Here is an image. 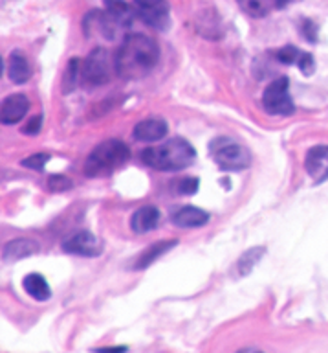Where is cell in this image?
Masks as SVG:
<instances>
[{
    "mask_svg": "<svg viewBox=\"0 0 328 353\" xmlns=\"http://www.w3.org/2000/svg\"><path fill=\"white\" fill-rule=\"evenodd\" d=\"M160 59L156 41L143 33H131L116 52V74L125 79H140L153 70Z\"/></svg>",
    "mask_w": 328,
    "mask_h": 353,
    "instance_id": "cell-1",
    "label": "cell"
},
{
    "mask_svg": "<svg viewBox=\"0 0 328 353\" xmlns=\"http://www.w3.org/2000/svg\"><path fill=\"white\" fill-rule=\"evenodd\" d=\"M197 151L186 138H171L156 148H147L142 160L158 171H180L193 164Z\"/></svg>",
    "mask_w": 328,
    "mask_h": 353,
    "instance_id": "cell-2",
    "label": "cell"
},
{
    "mask_svg": "<svg viewBox=\"0 0 328 353\" xmlns=\"http://www.w3.org/2000/svg\"><path fill=\"white\" fill-rule=\"evenodd\" d=\"M131 157V151L127 148V143L121 140H107L101 142L92 153L88 154L85 162V173L88 176H107L120 170Z\"/></svg>",
    "mask_w": 328,
    "mask_h": 353,
    "instance_id": "cell-3",
    "label": "cell"
},
{
    "mask_svg": "<svg viewBox=\"0 0 328 353\" xmlns=\"http://www.w3.org/2000/svg\"><path fill=\"white\" fill-rule=\"evenodd\" d=\"M209 153L220 170L241 171L252 164V154L246 145H242L241 142L230 137L215 138L213 142L209 143Z\"/></svg>",
    "mask_w": 328,
    "mask_h": 353,
    "instance_id": "cell-4",
    "label": "cell"
},
{
    "mask_svg": "<svg viewBox=\"0 0 328 353\" xmlns=\"http://www.w3.org/2000/svg\"><path fill=\"white\" fill-rule=\"evenodd\" d=\"M112 72H116V63L110 59L109 52L105 48L92 50V54L83 63V85H87V87L107 85L112 77Z\"/></svg>",
    "mask_w": 328,
    "mask_h": 353,
    "instance_id": "cell-5",
    "label": "cell"
},
{
    "mask_svg": "<svg viewBox=\"0 0 328 353\" xmlns=\"http://www.w3.org/2000/svg\"><path fill=\"white\" fill-rule=\"evenodd\" d=\"M263 107L268 114L290 116L296 112L294 99L290 98V83L288 77H279L270 83L263 94Z\"/></svg>",
    "mask_w": 328,
    "mask_h": 353,
    "instance_id": "cell-6",
    "label": "cell"
},
{
    "mask_svg": "<svg viewBox=\"0 0 328 353\" xmlns=\"http://www.w3.org/2000/svg\"><path fill=\"white\" fill-rule=\"evenodd\" d=\"M132 10L134 15L154 30L169 28L171 8L167 0H132Z\"/></svg>",
    "mask_w": 328,
    "mask_h": 353,
    "instance_id": "cell-7",
    "label": "cell"
},
{
    "mask_svg": "<svg viewBox=\"0 0 328 353\" xmlns=\"http://www.w3.org/2000/svg\"><path fill=\"white\" fill-rule=\"evenodd\" d=\"M63 248L66 252L77 254V256H85V258H94L103 252V243L99 241L98 237L90 234V232L83 230L72 234L63 241Z\"/></svg>",
    "mask_w": 328,
    "mask_h": 353,
    "instance_id": "cell-8",
    "label": "cell"
},
{
    "mask_svg": "<svg viewBox=\"0 0 328 353\" xmlns=\"http://www.w3.org/2000/svg\"><path fill=\"white\" fill-rule=\"evenodd\" d=\"M28 109H30V99L24 94H11V96H8L2 101V107H0V121L4 125L17 123V121H21L28 114Z\"/></svg>",
    "mask_w": 328,
    "mask_h": 353,
    "instance_id": "cell-9",
    "label": "cell"
},
{
    "mask_svg": "<svg viewBox=\"0 0 328 353\" xmlns=\"http://www.w3.org/2000/svg\"><path fill=\"white\" fill-rule=\"evenodd\" d=\"M305 168L314 182H325L328 179V145H314L307 153Z\"/></svg>",
    "mask_w": 328,
    "mask_h": 353,
    "instance_id": "cell-10",
    "label": "cell"
},
{
    "mask_svg": "<svg viewBox=\"0 0 328 353\" xmlns=\"http://www.w3.org/2000/svg\"><path fill=\"white\" fill-rule=\"evenodd\" d=\"M160 219H162L160 210L153 204H147V206H142L132 214L131 226L136 234H147V232H153L154 228H158Z\"/></svg>",
    "mask_w": 328,
    "mask_h": 353,
    "instance_id": "cell-11",
    "label": "cell"
},
{
    "mask_svg": "<svg viewBox=\"0 0 328 353\" xmlns=\"http://www.w3.org/2000/svg\"><path fill=\"white\" fill-rule=\"evenodd\" d=\"M167 132H169V125L162 118L142 120L134 127V138L140 140V142H158Z\"/></svg>",
    "mask_w": 328,
    "mask_h": 353,
    "instance_id": "cell-12",
    "label": "cell"
},
{
    "mask_svg": "<svg viewBox=\"0 0 328 353\" xmlns=\"http://www.w3.org/2000/svg\"><path fill=\"white\" fill-rule=\"evenodd\" d=\"M37 250V241L28 239V237H19V239H11V241L6 243L4 250H2V259H4L6 263H11V261H19L22 258L33 256Z\"/></svg>",
    "mask_w": 328,
    "mask_h": 353,
    "instance_id": "cell-13",
    "label": "cell"
},
{
    "mask_svg": "<svg viewBox=\"0 0 328 353\" xmlns=\"http://www.w3.org/2000/svg\"><path fill=\"white\" fill-rule=\"evenodd\" d=\"M171 221L180 228H197V226H204L208 223L209 214L197 206H182L173 212Z\"/></svg>",
    "mask_w": 328,
    "mask_h": 353,
    "instance_id": "cell-14",
    "label": "cell"
},
{
    "mask_svg": "<svg viewBox=\"0 0 328 353\" xmlns=\"http://www.w3.org/2000/svg\"><path fill=\"white\" fill-rule=\"evenodd\" d=\"M8 76L15 85H24V83L32 77V68H30V63H28L26 55L22 52H13V54L8 57Z\"/></svg>",
    "mask_w": 328,
    "mask_h": 353,
    "instance_id": "cell-15",
    "label": "cell"
},
{
    "mask_svg": "<svg viewBox=\"0 0 328 353\" xmlns=\"http://www.w3.org/2000/svg\"><path fill=\"white\" fill-rule=\"evenodd\" d=\"M22 287H24V291L30 294L32 298L39 300V302H44V300H48L52 296V289H50L48 281L44 278L43 274H37V272H33V274H28L24 280H22Z\"/></svg>",
    "mask_w": 328,
    "mask_h": 353,
    "instance_id": "cell-16",
    "label": "cell"
},
{
    "mask_svg": "<svg viewBox=\"0 0 328 353\" xmlns=\"http://www.w3.org/2000/svg\"><path fill=\"white\" fill-rule=\"evenodd\" d=\"M176 245H178V241H175V239H171V241L154 243V245H151V247L145 248V250L140 254V258L136 259V265H134V269H138V270L147 269L149 265L154 263V261H156L160 256H164L167 250H171V248L176 247Z\"/></svg>",
    "mask_w": 328,
    "mask_h": 353,
    "instance_id": "cell-17",
    "label": "cell"
},
{
    "mask_svg": "<svg viewBox=\"0 0 328 353\" xmlns=\"http://www.w3.org/2000/svg\"><path fill=\"white\" fill-rule=\"evenodd\" d=\"M105 11L109 13L112 19L120 22L123 28H129L134 19V10L127 4V0H103Z\"/></svg>",
    "mask_w": 328,
    "mask_h": 353,
    "instance_id": "cell-18",
    "label": "cell"
},
{
    "mask_svg": "<svg viewBox=\"0 0 328 353\" xmlns=\"http://www.w3.org/2000/svg\"><path fill=\"white\" fill-rule=\"evenodd\" d=\"M237 4L248 17L263 19L274 8H277V0H237Z\"/></svg>",
    "mask_w": 328,
    "mask_h": 353,
    "instance_id": "cell-19",
    "label": "cell"
},
{
    "mask_svg": "<svg viewBox=\"0 0 328 353\" xmlns=\"http://www.w3.org/2000/svg\"><path fill=\"white\" fill-rule=\"evenodd\" d=\"M264 256V248L263 247H255L250 248L246 252L242 254L239 261L235 265V276L237 278H242V276L250 274L253 270V267L257 265V261Z\"/></svg>",
    "mask_w": 328,
    "mask_h": 353,
    "instance_id": "cell-20",
    "label": "cell"
},
{
    "mask_svg": "<svg viewBox=\"0 0 328 353\" xmlns=\"http://www.w3.org/2000/svg\"><path fill=\"white\" fill-rule=\"evenodd\" d=\"M303 52L299 48H296L294 44H288L285 48H281L275 52V57L281 61V63H285V65H297L299 59H301Z\"/></svg>",
    "mask_w": 328,
    "mask_h": 353,
    "instance_id": "cell-21",
    "label": "cell"
},
{
    "mask_svg": "<svg viewBox=\"0 0 328 353\" xmlns=\"http://www.w3.org/2000/svg\"><path fill=\"white\" fill-rule=\"evenodd\" d=\"M79 66H81V61L74 57V59L68 63V68H66L65 79H63V87H65V92H70L74 85H76L77 72H79Z\"/></svg>",
    "mask_w": 328,
    "mask_h": 353,
    "instance_id": "cell-22",
    "label": "cell"
},
{
    "mask_svg": "<svg viewBox=\"0 0 328 353\" xmlns=\"http://www.w3.org/2000/svg\"><path fill=\"white\" fill-rule=\"evenodd\" d=\"M198 186H200V181L197 176H184L178 182H175V190L182 195H193V193L198 192Z\"/></svg>",
    "mask_w": 328,
    "mask_h": 353,
    "instance_id": "cell-23",
    "label": "cell"
},
{
    "mask_svg": "<svg viewBox=\"0 0 328 353\" xmlns=\"http://www.w3.org/2000/svg\"><path fill=\"white\" fill-rule=\"evenodd\" d=\"M74 186L72 181L68 176L65 175H52L48 181V188L52 192H66V190H70Z\"/></svg>",
    "mask_w": 328,
    "mask_h": 353,
    "instance_id": "cell-24",
    "label": "cell"
},
{
    "mask_svg": "<svg viewBox=\"0 0 328 353\" xmlns=\"http://www.w3.org/2000/svg\"><path fill=\"white\" fill-rule=\"evenodd\" d=\"M48 160H50L48 153H37L22 160V165H24V168H32V170H43Z\"/></svg>",
    "mask_w": 328,
    "mask_h": 353,
    "instance_id": "cell-25",
    "label": "cell"
},
{
    "mask_svg": "<svg viewBox=\"0 0 328 353\" xmlns=\"http://www.w3.org/2000/svg\"><path fill=\"white\" fill-rule=\"evenodd\" d=\"M297 66L301 68V72L305 74V76H312L314 70H316V61H314V55L303 52L301 59H299Z\"/></svg>",
    "mask_w": 328,
    "mask_h": 353,
    "instance_id": "cell-26",
    "label": "cell"
},
{
    "mask_svg": "<svg viewBox=\"0 0 328 353\" xmlns=\"http://www.w3.org/2000/svg\"><path fill=\"white\" fill-rule=\"evenodd\" d=\"M303 37L310 43L318 41V26L312 21H303Z\"/></svg>",
    "mask_w": 328,
    "mask_h": 353,
    "instance_id": "cell-27",
    "label": "cell"
},
{
    "mask_svg": "<svg viewBox=\"0 0 328 353\" xmlns=\"http://www.w3.org/2000/svg\"><path fill=\"white\" fill-rule=\"evenodd\" d=\"M41 125H43V116H33V118H30L26 127L22 129V132H24V134H37V132L41 131Z\"/></svg>",
    "mask_w": 328,
    "mask_h": 353,
    "instance_id": "cell-28",
    "label": "cell"
},
{
    "mask_svg": "<svg viewBox=\"0 0 328 353\" xmlns=\"http://www.w3.org/2000/svg\"><path fill=\"white\" fill-rule=\"evenodd\" d=\"M98 353H125V346H118V347H103V350H96Z\"/></svg>",
    "mask_w": 328,
    "mask_h": 353,
    "instance_id": "cell-29",
    "label": "cell"
},
{
    "mask_svg": "<svg viewBox=\"0 0 328 353\" xmlns=\"http://www.w3.org/2000/svg\"><path fill=\"white\" fill-rule=\"evenodd\" d=\"M290 2L292 0H277V8H286Z\"/></svg>",
    "mask_w": 328,
    "mask_h": 353,
    "instance_id": "cell-30",
    "label": "cell"
},
{
    "mask_svg": "<svg viewBox=\"0 0 328 353\" xmlns=\"http://www.w3.org/2000/svg\"><path fill=\"white\" fill-rule=\"evenodd\" d=\"M239 353H253V350H241Z\"/></svg>",
    "mask_w": 328,
    "mask_h": 353,
    "instance_id": "cell-31",
    "label": "cell"
},
{
    "mask_svg": "<svg viewBox=\"0 0 328 353\" xmlns=\"http://www.w3.org/2000/svg\"><path fill=\"white\" fill-rule=\"evenodd\" d=\"M253 353H263V352H255V350H253Z\"/></svg>",
    "mask_w": 328,
    "mask_h": 353,
    "instance_id": "cell-32",
    "label": "cell"
}]
</instances>
